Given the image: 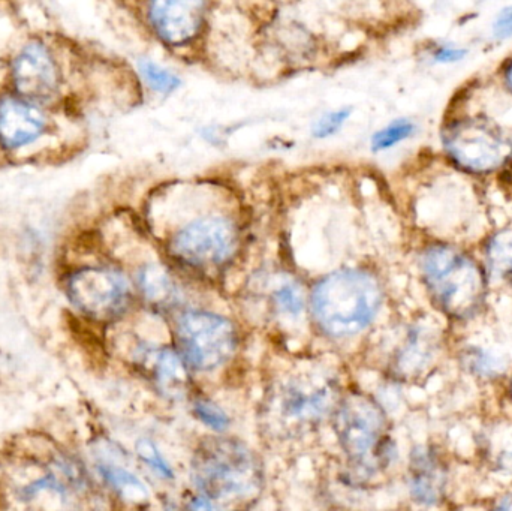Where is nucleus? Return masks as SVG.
Here are the masks:
<instances>
[{"mask_svg": "<svg viewBox=\"0 0 512 511\" xmlns=\"http://www.w3.org/2000/svg\"><path fill=\"white\" fill-rule=\"evenodd\" d=\"M382 291L363 270H342L322 279L312 294V312L318 326L333 338L363 332L378 314Z\"/></svg>", "mask_w": 512, "mask_h": 511, "instance_id": "f03ea898", "label": "nucleus"}, {"mask_svg": "<svg viewBox=\"0 0 512 511\" xmlns=\"http://www.w3.org/2000/svg\"><path fill=\"white\" fill-rule=\"evenodd\" d=\"M511 390H512V386H511Z\"/></svg>", "mask_w": 512, "mask_h": 511, "instance_id": "c85d7f7f", "label": "nucleus"}, {"mask_svg": "<svg viewBox=\"0 0 512 511\" xmlns=\"http://www.w3.org/2000/svg\"><path fill=\"white\" fill-rule=\"evenodd\" d=\"M496 511H512V497L504 498Z\"/></svg>", "mask_w": 512, "mask_h": 511, "instance_id": "bb28decb", "label": "nucleus"}, {"mask_svg": "<svg viewBox=\"0 0 512 511\" xmlns=\"http://www.w3.org/2000/svg\"><path fill=\"white\" fill-rule=\"evenodd\" d=\"M195 485L209 501L243 503L259 494L264 482L261 462L242 441L207 438L192 458Z\"/></svg>", "mask_w": 512, "mask_h": 511, "instance_id": "f257e3e1", "label": "nucleus"}, {"mask_svg": "<svg viewBox=\"0 0 512 511\" xmlns=\"http://www.w3.org/2000/svg\"><path fill=\"white\" fill-rule=\"evenodd\" d=\"M336 378L330 372H295L283 378L268 399L267 416L280 431L294 434L318 425L337 404Z\"/></svg>", "mask_w": 512, "mask_h": 511, "instance_id": "39448f33", "label": "nucleus"}, {"mask_svg": "<svg viewBox=\"0 0 512 511\" xmlns=\"http://www.w3.org/2000/svg\"><path fill=\"white\" fill-rule=\"evenodd\" d=\"M507 77H508V83H510V86L512 87V63H511L510 68H508Z\"/></svg>", "mask_w": 512, "mask_h": 511, "instance_id": "cd10ccee", "label": "nucleus"}, {"mask_svg": "<svg viewBox=\"0 0 512 511\" xmlns=\"http://www.w3.org/2000/svg\"><path fill=\"white\" fill-rule=\"evenodd\" d=\"M143 366L162 392L177 395L186 389V371L180 357L171 350H149L144 353Z\"/></svg>", "mask_w": 512, "mask_h": 511, "instance_id": "4468645a", "label": "nucleus"}, {"mask_svg": "<svg viewBox=\"0 0 512 511\" xmlns=\"http://www.w3.org/2000/svg\"><path fill=\"white\" fill-rule=\"evenodd\" d=\"M138 282L147 300L156 305H167L176 299L177 291L173 279L156 264L144 267L138 275Z\"/></svg>", "mask_w": 512, "mask_h": 511, "instance_id": "2eb2a0df", "label": "nucleus"}, {"mask_svg": "<svg viewBox=\"0 0 512 511\" xmlns=\"http://www.w3.org/2000/svg\"><path fill=\"white\" fill-rule=\"evenodd\" d=\"M236 246L237 230L233 222L212 216L182 228L171 242V251L189 266L212 269L227 263Z\"/></svg>", "mask_w": 512, "mask_h": 511, "instance_id": "6e6552de", "label": "nucleus"}, {"mask_svg": "<svg viewBox=\"0 0 512 511\" xmlns=\"http://www.w3.org/2000/svg\"><path fill=\"white\" fill-rule=\"evenodd\" d=\"M409 476L412 497L418 503L433 506L444 497L447 474L435 453L430 450H418L412 458Z\"/></svg>", "mask_w": 512, "mask_h": 511, "instance_id": "ddd939ff", "label": "nucleus"}, {"mask_svg": "<svg viewBox=\"0 0 512 511\" xmlns=\"http://www.w3.org/2000/svg\"><path fill=\"white\" fill-rule=\"evenodd\" d=\"M466 56V51L462 50V48H453V47H439L438 50L435 51V60L436 62L442 63H451V62H459L463 57Z\"/></svg>", "mask_w": 512, "mask_h": 511, "instance_id": "393cba45", "label": "nucleus"}, {"mask_svg": "<svg viewBox=\"0 0 512 511\" xmlns=\"http://www.w3.org/2000/svg\"><path fill=\"white\" fill-rule=\"evenodd\" d=\"M414 132V125L408 120H397V122L391 123L387 128L379 131L378 134L373 137V150H385L388 147L396 146L400 141L406 140L409 135Z\"/></svg>", "mask_w": 512, "mask_h": 511, "instance_id": "6ab92c4d", "label": "nucleus"}, {"mask_svg": "<svg viewBox=\"0 0 512 511\" xmlns=\"http://www.w3.org/2000/svg\"><path fill=\"white\" fill-rule=\"evenodd\" d=\"M349 114H351V110H339L325 114V116L321 117L319 122L316 123L315 128H313V135L318 138H325L328 137V135L336 134L340 126L348 119Z\"/></svg>", "mask_w": 512, "mask_h": 511, "instance_id": "5701e85b", "label": "nucleus"}, {"mask_svg": "<svg viewBox=\"0 0 512 511\" xmlns=\"http://www.w3.org/2000/svg\"><path fill=\"white\" fill-rule=\"evenodd\" d=\"M334 429L340 449L358 470L378 473L390 464L393 443L382 408L363 395H352L337 405Z\"/></svg>", "mask_w": 512, "mask_h": 511, "instance_id": "7ed1b4c3", "label": "nucleus"}, {"mask_svg": "<svg viewBox=\"0 0 512 511\" xmlns=\"http://www.w3.org/2000/svg\"><path fill=\"white\" fill-rule=\"evenodd\" d=\"M135 449H137V455L140 456L141 461L149 465L159 477L173 479V470H171L168 462L162 458L161 452H159L158 447L152 441L141 438Z\"/></svg>", "mask_w": 512, "mask_h": 511, "instance_id": "aec40b11", "label": "nucleus"}, {"mask_svg": "<svg viewBox=\"0 0 512 511\" xmlns=\"http://www.w3.org/2000/svg\"><path fill=\"white\" fill-rule=\"evenodd\" d=\"M69 299L89 317L114 320L128 308L131 290L119 273L101 267H89L74 273L68 284Z\"/></svg>", "mask_w": 512, "mask_h": 511, "instance_id": "1a4fd4ad", "label": "nucleus"}, {"mask_svg": "<svg viewBox=\"0 0 512 511\" xmlns=\"http://www.w3.org/2000/svg\"><path fill=\"white\" fill-rule=\"evenodd\" d=\"M179 511H213L212 504L204 495H186L180 503Z\"/></svg>", "mask_w": 512, "mask_h": 511, "instance_id": "b1692460", "label": "nucleus"}, {"mask_svg": "<svg viewBox=\"0 0 512 511\" xmlns=\"http://www.w3.org/2000/svg\"><path fill=\"white\" fill-rule=\"evenodd\" d=\"M274 303L280 311L288 314H300L303 309V297L301 291L295 285H283L274 293Z\"/></svg>", "mask_w": 512, "mask_h": 511, "instance_id": "4be33fe9", "label": "nucleus"}, {"mask_svg": "<svg viewBox=\"0 0 512 511\" xmlns=\"http://www.w3.org/2000/svg\"><path fill=\"white\" fill-rule=\"evenodd\" d=\"M150 21L158 35L170 45L188 44L203 26L204 3L155 2L150 5Z\"/></svg>", "mask_w": 512, "mask_h": 511, "instance_id": "9b49d317", "label": "nucleus"}, {"mask_svg": "<svg viewBox=\"0 0 512 511\" xmlns=\"http://www.w3.org/2000/svg\"><path fill=\"white\" fill-rule=\"evenodd\" d=\"M101 473L125 500L132 501V503H143L149 498L146 486L131 471L116 467V465H102Z\"/></svg>", "mask_w": 512, "mask_h": 511, "instance_id": "dca6fc26", "label": "nucleus"}, {"mask_svg": "<svg viewBox=\"0 0 512 511\" xmlns=\"http://www.w3.org/2000/svg\"><path fill=\"white\" fill-rule=\"evenodd\" d=\"M14 83L20 95L30 99H48L59 87L56 63L41 44H30L14 62Z\"/></svg>", "mask_w": 512, "mask_h": 511, "instance_id": "9d476101", "label": "nucleus"}, {"mask_svg": "<svg viewBox=\"0 0 512 511\" xmlns=\"http://www.w3.org/2000/svg\"><path fill=\"white\" fill-rule=\"evenodd\" d=\"M194 413L204 425L210 426L215 431H225L230 425L227 414L209 399H197L194 402Z\"/></svg>", "mask_w": 512, "mask_h": 511, "instance_id": "412c9836", "label": "nucleus"}, {"mask_svg": "<svg viewBox=\"0 0 512 511\" xmlns=\"http://www.w3.org/2000/svg\"><path fill=\"white\" fill-rule=\"evenodd\" d=\"M176 332L183 357L197 371L225 365L237 348L233 323L210 312H186L177 321Z\"/></svg>", "mask_w": 512, "mask_h": 511, "instance_id": "423d86ee", "label": "nucleus"}, {"mask_svg": "<svg viewBox=\"0 0 512 511\" xmlns=\"http://www.w3.org/2000/svg\"><path fill=\"white\" fill-rule=\"evenodd\" d=\"M495 33L499 38H508L512 35V8L505 9L495 23Z\"/></svg>", "mask_w": 512, "mask_h": 511, "instance_id": "a878e982", "label": "nucleus"}, {"mask_svg": "<svg viewBox=\"0 0 512 511\" xmlns=\"http://www.w3.org/2000/svg\"><path fill=\"white\" fill-rule=\"evenodd\" d=\"M140 72L150 87L159 93H170L180 86V80L167 69L161 68L150 60H140Z\"/></svg>", "mask_w": 512, "mask_h": 511, "instance_id": "a211bd4d", "label": "nucleus"}, {"mask_svg": "<svg viewBox=\"0 0 512 511\" xmlns=\"http://www.w3.org/2000/svg\"><path fill=\"white\" fill-rule=\"evenodd\" d=\"M44 126L42 114L27 102L5 99L0 104V141L9 149L32 143Z\"/></svg>", "mask_w": 512, "mask_h": 511, "instance_id": "f8f14e48", "label": "nucleus"}, {"mask_svg": "<svg viewBox=\"0 0 512 511\" xmlns=\"http://www.w3.org/2000/svg\"><path fill=\"white\" fill-rule=\"evenodd\" d=\"M423 273L433 299L451 317H472L483 305V272L463 252L451 246H430L423 255Z\"/></svg>", "mask_w": 512, "mask_h": 511, "instance_id": "20e7f679", "label": "nucleus"}, {"mask_svg": "<svg viewBox=\"0 0 512 511\" xmlns=\"http://www.w3.org/2000/svg\"><path fill=\"white\" fill-rule=\"evenodd\" d=\"M444 144L451 158L478 173L502 167L512 155L510 141L484 120H460L444 132Z\"/></svg>", "mask_w": 512, "mask_h": 511, "instance_id": "0eeeda50", "label": "nucleus"}, {"mask_svg": "<svg viewBox=\"0 0 512 511\" xmlns=\"http://www.w3.org/2000/svg\"><path fill=\"white\" fill-rule=\"evenodd\" d=\"M487 261L496 278L512 284V231L496 234L487 249Z\"/></svg>", "mask_w": 512, "mask_h": 511, "instance_id": "f3484780", "label": "nucleus"}]
</instances>
